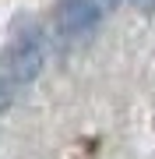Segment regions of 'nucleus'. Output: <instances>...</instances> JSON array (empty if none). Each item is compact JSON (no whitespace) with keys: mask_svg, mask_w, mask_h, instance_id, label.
<instances>
[{"mask_svg":"<svg viewBox=\"0 0 155 159\" xmlns=\"http://www.w3.org/2000/svg\"><path fill=\"white\" fill-rule=\"evenodd\" d=\"M120 4H123V0H106V11H116Z\"/></svg>","mask_w":155,"mask_h":159,"instance_id":"5","label":"nucleus"},{"mask_svg":"<svg viewBox=\"0 0 155 159\" xmlns=\"http://www.w3.org/2000/svg\"><path fill=\"white\" fill-rule=\"evenodd\" d=\"M18 89H21V85H18V78L11 74V67L4 64V57H0V113H7V110H11Z\"/></svg>","mask_w":155,"mask_h":159,"instance_id":"3","label":"nucleus"},{"mask_svg":"<svg viewBox=\"0 0 155 159\" xmlns=\"http://www.w3.org/2000/svg\"><path fill=\"white\" fill-rule=\"evenodd\" d=\"M50 57V35L35 18H18L11 29V43L4 50V64L11 67V74L18 78V85H28L39 78V71L46 67Z\"/></svg>","mask_w":155,"mask_h":159,"instance_id":"1","label":"nucleus"},{"mask_svg":"<svg viewBox=\"0 0 155 159\" xmlns=\"http://www.w3.org/2000/svg\"><path fill=\"white\" fill-rule=\"evenodd\" d=\"M102 11H106V0H57L60 39H67V43L88 39L102 21Z\"/></svg>","mask_w":155,"mask_h":159,"instance_id":"2","label":"nucleus"},{"mask_svg":"<svg viewBox=\"0 0 155 159\" xmlns=\"http://www.w3.org/2000/svg\"><path fill=\"white\" fill-rule=\"evenodd\" d=\"M131 4L138 7V11H152V7H155V0H131Z\"/></svg>","mask_w":155,"mask_h":159,"instance_id":"4","label":"nucleus"}]
</instances>
